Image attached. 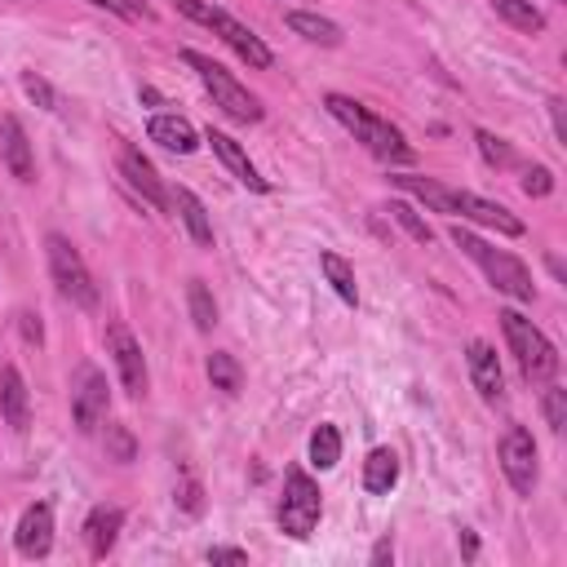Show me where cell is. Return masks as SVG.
Segmentation results:
<instances>
[{
    "instance_id": "obj_1",
    "label": "cell",
    "mask_w": 567,
    "mask_h": 567,
    "mask_svg": "<svg viewBox=\"0 0 567 567\" xmlns=\"http://www.w3.org/2000/svg\"><path fill=\"white\" fill-rule=\"evenodd\" d=\"M390 182H394L403 195L421 199L430 213H443V217H461V221L487 226V230H496V235H505V239H518V235L527 230V226H523L505 204L483 199V195L461 190V186H447V182H439V177H421V173H390Z\"/></svg>"
},
{
    "instance_id": "obj_2",
    "label": "cell",
    "mask_w": 567,
    "mask_h": 567,
    "mask_svg": "<svg viewBox=\"0 0 567 567\" xmlns=\"http://www.w3.org/2000/svg\"><path fill=\"white\" fill-rule=\"evenodd\" d=\"M323 106H328V115H332L346 133H354V142H363L381 164H416V146L399 133V124H390L385 115H377L368 102H359V97H350V93H323Z\"/></svg>"
},
{
    "instance_id": "obj_3",
    "label": "cell",
    "mask_w": 567,
    "mask_h": 567,
    "mask_svg": "<svg viewBox=\"0 0 567 567\" xmlns=\"http://www.w3.org/2000/svg\"><path fill=\"white\" fill-rule=\"evenodd\" d=\"M452 244H456V248L487 275V284H492L496 292H505V297H514V301H523V306L536 301V279H532V270H527L514 252L487 244V239L474 235L470 226H452Z\"/></svg>"
},
{
    "instance_id": "obj_4",
    "label": "cell",
    "mask_w": 567,
    "mask_h": 567,
    "mask_svg": "<svg viewBox=\"0 0 567 567\" xmlns=\"http://www.w3.org/2000/svg\"><path fill=\"white\" fill-rule=\"evenodd\" d=\"M173 9L182 13V18H190L195 27H204V31H213L230 53H239L252 71H266L270 62H275V53L266 49V40L252 31V27H244L235 13H226V9H217V4H208V0H173Z\"/></svg>"
},
{
    "instance_id": "obj_5",
    "label": "cell",
    "mask_w": 567,
    "mask_h": 567,
    "mask_svg": "<svg viewBox=\"0 0 567 567\" xmlns=\"http://www.w3.org/2000/svg\"><path fill=\"white\" fill-rule=\"evenodd\" d=\"M496 319H501V332H505V346H509L518 372H523L532 385L554 381V377H558V350H554V341H549L523 310H514V306L501 310Z\"/></svg>"
},
{
    "instance_id": "obj_6",
    "label": "cell",
    "mask_w": 567,
    "mask_h": 567,
    "mask_svg": "<svg viewBox=\"0 0 567 567\" xmlns=\"http://www.w3.org/2000/svg\"><path fill=\"white\" fill-rule=\"evenodd\" d=\"M182 62L199 75V84L208 89V97H213V106L226 115V120H235V124H257L266 111H261V102L248 93V84H239L221 62H213L208 53H199V49H182Z\"/></svg>"
},
{
    "instance_id": "obj_7",
    "label": "cell",
    "mask_w": 567,
    "mask_h": 567,
    "mask_svg": "<svg viewBox=\"0 0 567 567\" xmlns=\"http://www.w3.org/2000/svg\"><path fill=\"white\" fill-rule=\"evenodd\" d=\"M275 518H279V532L292 536V540H310V532L319 527V518H323V492H319V483L301 465H292L284 474V496L275 505Z\"/></svg>"
},
{
    "instance_id": "obj_8",
    "label": "cell",
    "mask_w": 567,
    "mask_h": 567,
    "mask_svg": "<svg viewBox=\"0 0 567 567\" xmlns=\"http://www.w3.org/2000/svg\"><path fill=\"white\" fill-rule=\"evenodd\" d=\"M44 257H49V275H53V284H58V292H62L71 306L93 310V306H97V284H93V275H89L80 248H75L66 235L53 230V235H44Z\"/></svg>"
},
{
    "instance_id": "obj_9",
    "label": "cell",
    "mask_w": 567,
    "mask_h": 567,
    "mask_svg": "<svg viewBox=\"0 0 567 567\" xmlns=\"http://www.w3.org/2000/svg\"><path fill=\"white\" fill-rule=\"evenodd\" d=\"M496 461H501V474L509 478V487L518 496H532L536 483H540V452H536V439L527 425H509L496 443Z\"/></svg>"
},
{
    "instance_id": "obj_10",
    "label": "cell",
    "mask_w": 567,
    "mask_h": 567,
    "mask_svg": "<svg viewBox=\"0 0 567 567\" xmlns=\"http://www.w3.org/2000/svg\"><path fill=\"white\" fill-rule=\"evenodd\" d=\"M106 350H111V363H115V372H120V385H124L133 399H142V394L151 390V372H146V354H142V346H137V337L128 332V323H120V319L106 323Z\"/></svg>"
},
{
    "instance_id": "obj_11",
    "label": "cell",
    "mask_w": 567,
    "mask_h": 567,
    "mask_svg": "<svg viewBox=\"0 0 567 567\" xmlns=\"http://www.w3.org/2000/svg\"><path fill=\"white\" fill-rule=\"evenodd\" d=\"M106 403H111V390H106L102 368L80 363L75 377H71V421L89 434V430H97V421L106 416Z\"/></svg>"
},
{
    "instance_id": "obj_12",
    "label": "cell",
    "mask_w": 567,
    "mask_h": 567,
    "mask_svg": "<svg viewBox=\"0 0 567 567\" xmlns=\"http://www.w3.org/2000/svg\"><path fill=\"white\" fill-rule=\"evenodd\" d=\"M120 177L142 195V204H151L155 213H168L173 208V199H168V186H164V177L155 173V164L137 151V146H120Z\"/></svg>"
},
{
    "instance_id": "obj_13",
    "label": "cell",
    "mask_w": 567,
    "mask_h": 567,
    "mask_svg": "<svg viewBox=\"0 0 567 567\" xmlns=\"http://www.w3.org/2000/svg\"><path fill=\"white\" fill-rule=\"evenodd\" d=\"M13 549L31 563L49 558V549H53V505L49 501H35V505L22 509V518L13 527Z\"/></svg>"
},
{
    "instance_id": "obj_14",
    "label": "cell",
    "mask_w": 567,
    "mask_h": 567,
    "mask_svg": "<svg viewBox=\"0 0 567 567\" xmlns=\"http://www.w3.org/2000/svg\"><path fill=\"white\" fill-rule=\"evenodd\" d=\"M204 142L213 146V155L230 168V177H235L239 186H248V190H257V195H266V190H270V182L257 173V164L248 159V151H244L230 133H221V128H213V124H208V128H204Z\"/></svg>"
},
{
    "instance_id": "obj_15",
    "label": "cell",
    "mask_w": 567,
    "mask_h": 567,
    "mask_svg": "<svg viewBox=\"0 0 567 567\" xmlns=\"http://www.w3.org/2000/svg\"><path fill=\"white\" fill-rule=\"evenodd\" d=\"M465 363H470V381L478 390L483 403H501L505 399V372H501V359L487 341H470L465 346Z\"/></svg>"
},
{
    "instance_id": "obj_16",
    "label": "cell",
    "mask_w": 567,
    "mask_h": 567,
    "mask_svg": "<svg viewBox=\"0 0 567 567\" xmlns=\"http://www.w3.org/2000/svg\"><path fill=\"white\" fill-rule=\"evenodd\" d=\"M0 159L18 182H35V151H31V137L18 115L0 120Z\"/></svg>"
},
{
    "instance_id": "obj_17",
    "label": "cell",
    "mask_w": 567,
    "mask_h": 567,
    "mask_svg": "<svg viewBox=\"0 0 567 567\" xmlns=\"http://www.w3.org/2000/svg\"><path fill=\"white\" fill-rule=\"evenodd\" d=\"M146 137L159 142V146L173 151V155H195V151H199V128H195L186 115H168V111H155V115L146 120Z\"/></svg>"
},
{
    "instance_id": "obj_18",
    "label": "cell",
    "mask_w": 567,
    "mask_h": 567,
    "mask_svg": "<svg viewBox=\"0 0 567 567\" xmlns=\"http://www.w3.org/2000/svg\"><path fill=\"white\" fill-rule=\"evenodd\" d=\"M0 416L13 434H27V425H31V390L13 363L0 368Z\"/></svg>"
},
{
    "instance_id": "obj_19",
    "label": "cell",
    "mask_w": 567,
    "mask_h": 567,
    "mask_svg": "<svg viewBox=\"0 0 567 567\" xmlns=\"http://www.w3.org/2000/svg\"><path fill=\"white\" fill-rule=\"evenodd\" d=\"M120 527H124V509L120 505H93L84 514V545L93 558H106L120 540Z\"/></svg>"
},
{
    "instance_id": "obj_20",
    "label": "cell",
    "mask_w": 567,
    "mask_h": 567,
    "mask_svg": "<svg viewBox=\"0 0 567 567\" xmlns=\"http://www.w3.org/2000/svg\"><path fill=\"white\" fill-rule=\"evenodd\" d=\"M168 199H173V213L182 217V226L190 230V239H195L199 248H213V244H217V235H213V217H208L204 199H199L190 186H173V190H168Z\"/></svg>"
},
{
    "instance_id": "obj_21",
    "label": "cell",
    "mask_w": 567,
    "mask_h": 567,
    "mask_svg": "<svg viewBox=\"0 0 567 567\" xmlns=\"http://www.w3.org/2000/svg\"><path fill=\"white\" fill-rule=\"evenodd\" d=\"M284 27H288L292 35H301V40H310V44H323V49H337V44L346 40V31H341L332 18L310 13V9H288V13H284Z\"/></svg>"
},
{
    "instance_id": "obj_22",
    "label": "cell",
    "mask_w": 567,
    "mask_h": 567,
    "mask_svg": "<svg viewBox=\"0 0 567 567\" xmlns=\"http://www.w3.org/2000/svg\"><path fill=\"white\" fill-rule=\"evenodd\" d=\"M394 483H399V456L390 447H372L368 461H363V492L385 496Z\"/></svg>"
},
{
    "instance_id": "obj_23",
    "label": "cell",
    "mask_w": 567,
    "mask_h": 567,
    "mask_svg": "<svg viewBox=\"0 0 567 567\" xmlns=\"http://www.w3.org/2000/svg\"><path fill=\"white\" fill-rule=\"evenodd\" d=\"M319 270H323V279L332 284V292L346 301V306H359V284H354V266L341 257V252H332V248H323L319 252Z\"/></svg>"
},
{
    "instance_id": "obj_24",
    "label": "cell",
    "mask_w": 567,
    "mask_h": 567,
    "mask_svg": "<svg viewBox=\"0 0 567 567\" xmlns=\"http://www.w3.org/2000/svg\"><path fill=\"white\" fill-rule=\"evenodd\" d=\"M492 4V13L501 18V22H509L514 31H523V35H540L545 31V13L532 4V0H487Z\"/></svg>"
},
{
    "instance_id": "obj_25",
    "label": "cell",
    "mask_w": 567,
    "mask_h": 567,
    "mask_svg": "<svg viewBox=\"0 0 567 567\" xmlns=\"http://www.w3.org/2000/svg\"><path fill=\"white\" fill-rule=\"evenodd\" d=\"M204 372H208L213 390H221V394H239L244 390V368H239V359L230 350H213L204 359Z\"/></svg>"
},
{
    "instance_id": "obj_26",
    "label": "cell",
    "mask_w": 567,
    "mask_h": 567,
    "mask_svg": "<svg viewBox=\"0 0 567 567\" xmlns=\"http://www.w3.org/2000/svg\"><path fill=\"white\" fill-rule=\"evenodd\" d=\"M306 452H310V465H315V470H332V465L341 461V430H337L332 421L315 425V434H310Z\"/></svg>"
},
{
    "instance_id": "obj_27",
    "label": "cell",
    "mask_w": 567,
    "mask_h": 567,
    "mask_svg": "<svg viewBox=\"0 0 567 567\" xmlns=\"http://www.w3.org/2000/svg\"><path fill=\"white\" fill-rule=\"evenodd\" d=\"M186 306H190L195 328H199V332H213V323H217V301H213V292H208L204 279H190V284H186Z\"/></svg>"
},
{
    "instance_id": "obj_28",
    "label": "cell",
    "mask_w": 567,
    "mask_h": 567,
    "mask_svg": "<svg viewBox=\"0 0 567 567\" xmlns=\"http://www.w3.org/2000/svg\"><path fill=\"white\" fill-rule=\"evenodd\" d=\"M474 146H478V155H483L487 168H509L514 164V146L505 137H496L492 128H474Z\"/></svg>"
},
{
    "instance_id": "obj_29",
    "label": "cell",
    "mask_w": 567,
    "mask_h": 567,
    "mask_svg": "<svg viewBox=\"0 0 567 567\" xmlns=\"http://www.w3.org/2000/svg\"><path fill=\"white\" fill-rule=\"evenodd\" d=\"M385 213H390V217H394V221H399V226H403V230H408V235H412L421 248L434 239V230L425 226V217H416V208H412V204H403V199H390V208H385Z\"/></svg>"
},
{
    "instance_id": "obj_30",
    "label": "cell",
    "mask_w": 567,
    "mask_h": 567,
    "mask_svg": "<svg viewBox=\"0 0 567 567\" xmlns=\"http://www.w3.org/2000/svg\"><path fill=\"white\" fill-rule=\"evenodd\" d=\"M540 412H545V425H549L554 434H563V425H567V390H563V385H554V381H545Z\"/></svg>"
},
{
    "instance_id": "obj_31",
    "label": "cell",
    "mask_w": 567,
    "mask_h": 567,
    "mask_svg": "<svg viewBox=\"0 0 567 567\" xmlns=\"http://www.w3.org/2000/svg\"><path fill=\"white\" fill-rule=\"evenodd\" d=\"M93 9H106V13H115V18H124V22H151L155 18V9L146 4V0H89Z\"/></svg>"
},
{
    "instance_id": "obj_32",
    "label": "cell",
    "mask_w": 567,
    "mask_h": 567,
    "mask_svg": "<svg viewBox=\"0 0 567 567\" xmlns=\"http://www.w3.org/2000/svg\"><path fill=\"white\" fill-rule=\"evenodd\" d=\"M106 452H111V461H120V465H128V461L137 456V443H133L128 425H120V421L106 425Z\"/></svg>"
},
{
    "instance_id": "obj_33",
    "label": "cell",
    "mask_w": 567,
    "mask_h": 567,
    "mask_svg": "<svg viewBox=\"0 0 567 567\" xmlns=\"http://www.w3.org/2000/svg\"><path fill=\"white\" fill-rule=\"evenodd\" d=\"M22 93H27L35 106H44V111H58V93H53V84H49L44 75H35V71H22Z\"/></svg>"
},
{
    "instance_id": "obj_34",
    "label": "cell",
    "mask_w": 567,
    "mask_h": 567,
    "mask_svg": "<svg viewBox=\"0 0 567 567\" xmlns=\"http://www.w3.org/2000/svg\"><path fill=\"white\" fill-rule=\"evenodd\" d=\"M173 501H177L182 514H204V487L195 478H182L177 492H173Z\"/></svg>"
},
{
    "instance_id": "obj_35",
    "label": "cell",
    "mask_w": 567,
    "mask_h": 567,
    "mask_svg": "<svg viewBox=\"0 0 567 567\" xmlns=\"http://www.w3.org/2000/svg\"><path fill=\"white\" fill-rule=\"evenodd\" d=\"M554 190V173L545 168V164H536V168H527L523 173V195H532V199H545Z\"/></svg>"
},
{
    "instance_id": "obj_36",
    "label": "cell",
    "mask_w": 567,
    "mask_h": 567,
    "mask_svg": "<svg viewBox=\"0 0 567 567\" xmlns=\"http://www.w3.org/2000/svg\"><path fill=\"white\" fill-rule=\"evenodd\" d=\"M18 332H22L27 346H44V323H40V315L22 310V315H18Z\"/></svg>"
},
{
    "instance_id": "obj_37",
    "label": "cell",
    "mask_w": 567,
    "mask_h": 567,
    "mask_svg": "<svg viewBox=\"0 0 567 567\" xmlns=\"http://www.w3.org/2000/svg\"><path fill=\"white\" fill-rule=\"evenodd\" d=\"M545 106H549V124H554V142H558V146H567V120H563V97H549Z\"/></svg>"
},
{
    "instance_id": "obj_38",
    "label": "cell",
    "mask_w": 567,
    "mask_h": 567,
    "mask_svg": "<svg viewBox=\"0 0 567 567\" xmlns=\"http://www.w3.org/2000/svg\"><path fill=\"white\" fill-rule=\"evenodd\" d=\"M208 563H248V549L244 545H213Z\"/></svg>"
},
{
    "instance_id": "obj_39",
    "label": "cell",
    "mask_w": 567,
    "mask_h": 567,
    "mask_svg": "<svg viewBox=\"0 0 567 567\" xmlns=\"http://www.w3.org/2000/svg\"><path fill=\"white\" fill-rule=\"evenodd\" d=\"M368 563H372V567H381V563H394V540H390V536H381V540L372 545Z\"/></svg>"
},
{
    "instance_id": "obj_40",
    "label": "cell",
    "mask_w": 567,
    "mask_h": 567,
    "mask_svg": "<svg viewBox=\"0 0 567 567\" xmlns=\"http://www.w3.org/2000/svg\"><path fill=\"white\" fill-rule=\"evenodd\" d=\"M461 554H465L470 563L478 558V536H474V532H461Z\"/></svg>"
},
{
    "instance_id": "obj_41",
    "label": "cell",
    "mask_w": 567,
    "mask_h": 567,
    "mask_svg": "<svg viewBox=\"0 0 567 567\" xmlns=\"http://www.w3.org/2000/svg\"><path fill=\"white\" fill-rule=\"evenodd\" d=\"M549 275H554V279H558V284H563V279H567V275H563V261H558V257H549Z\"/></svg>"
},
{
    "instance_id": "obj_42",
    "label": "cell",
    "mask_w": 567,
    "mask_h": 567,
    "mask_svg": "<svg viewBox=\"0 0 567 567\" xmlns=\"http://www.w3.org/2000/svg\"><path fill=\"white\" fill-rule=\"evenodd\" d=\"M554 4H563V0H554Z\"/></svg>"
}]
</instances>
